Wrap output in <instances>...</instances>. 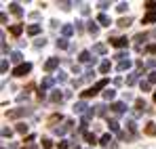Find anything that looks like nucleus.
I'll use <instances>...</instances> for the list:
<instances>
[{
  "label": "nucleus",
  "mask_w": 156,
  "mask_h": 149,
  "mask_svg": "<svg viewBox=\"0 0 156 149\" xmlns=\"http://www.w3.org/2000/svg\"><path fill=\"white\" fill-rule=\"evenodd\" d=\"M97 21H99V23H104V25H110V19H108V15H99V17H97Z\"/></svg>",
  "instance_id": "nucleus-11"
},
{
  "label": "nucleus",
  "mask_w": 156,
  "mask_h": 149,
  "mask_svg": "<svg viewBox=\"0 0 156 149\" xmlns=\"http://www.w3.org/2000/svg\"><path fill=\"white\" fill-rule=\"evenodd\" d=\"M11 34H13V36H19V34H21V25H19V23L11 25Z\"/></svg>",
  "instance_id": "nucleus-4"
},
{
  "label": "nucleus",
  "mask_w": 156,
  "mask_h": 149,
  "mask_svg": "<svg viewBox=\"0 0 156 149\" xmlns=\"http://www.w3.org/2000/svg\"><path fill=\"white\" fill-rule=\"evenodd\" d=\"M95 50H97V52H104L105 46H104V44H97V46H95Z\"/></svg>",
  "instance_id": "nucleus-26"
},
{
  "label": "nucleus",
  "mask_w": 156,
  "mask_h": 149,
  "mask_svg": "<svg viewBox=\"0 0 156 149\" xmlns=\"http://www.w3.org/2000/svg\"><path fill=\"white\" fill-rule=\"evenodd\" d=\"M74 34V27L72 25H63V36H72Z\"/></svg>",
  "instance_id": "nucleus-8"
},
{
  "label": "nucleus",
  "mask_w": 156,
  "mask_h": 149,
  "mask_svg": "<svg viewBox=\"0 0 156 149\" xmlns=\"http://www.w3.org/2000/svg\"><path fill=\"white\" fill-rule=\"evenodd\" d=\"M84 109H87V105H84V103H78V105H76V111H84Z\"/></svg>",
  "instance_id": "nucleus-22"
},
{
  "label": "nucleus",
  "mask_w": 156,
  "mask_h": 149,
  "mask_svg": "<svg viewBox=\"0 0 156 149\" xmlns=\"http://www.w3.org/2000/svg\"><path fill=\"white\" fill-rule=\"evenodd\" d=\"M135 82H137V74H131L129 80H127V84H135Z\"/></svg>",
  "instance_id": "nucleus-20"
},
{
  "label": "nucleus",
  "mask_w": 156,
  "mask_h": 149,
  "mask_svg": "<svg viewBox=\"0 0 156 149\" xmlns=\"http://www.w3.org/2000/svg\"><path fill=\"white\" fill-rule=\"evenodd\" d=\"M84 139L89 141V145H95V143H97V139H95V134H91V132H87V134H84Z\"/></svg>",
  "instance_id": "nucleus-5"
},
{
  "label": "nucleus",
  "mask_w": 156,
  "mask_h": 149,
  "mask_svg": "<svg viewBox=\"0 0 156 149\" xmlns=\"http://www.w3.org/2000/svg\"><path fill=\"white\" fill-rule=\"evenodd\" d=\"M152 21H156V13H150L144 17V23H152Z\"/></svg>",
  "instance_id": "nucleus-6"
},
{
  "label": "nucleus",
  "mask_w": 156,
  "mask_h": 149,
  "mask_svg": "<svg viewBox=\"0 0 156 149\" xmlns=\"http://www.w3.org/2000/svg\"><path fill=\"white\" fill-rule=\"evenodd\" d=\"M135 105H137V111H141V109H146V103H144L141 99H137V101H135Z\"/></svg>",
  "instance_id": "nucleus-15"
},
{
  "label": "nucleus",
  "mask_w": 156,
  "mask_h": 149,
  "mask_svg": "<svg viewBox=\"0 0 156 149\" xmlns=\"http://www.w3.org/2000/svg\"><path fill=\"white\" fill-rule=\"evenodd\" d=\"M154 101H156V90H154Z\"/></svg>",
  "instance_id": "nucleus-31"
},
{
  "label": "nucleus",
  "mask_w": 156,
  "mask_h": 149,
  "mask_svg": "<svg viewBox=\"0 0 156 149\" xmlns=\"http://www.w3.org/2000/svg\"><path fill=\"white\" fill-rule=\"evenodd\" d=\"M32 72V65L30 63H23V65H19V67H15L13 69V76H26Z\"/></svg>",
  "instance_id": "nucleus-1"
},
{
  "label": "nucleus",
  "mask_w": 156,
  "mask_h": 149,
  "mask_svg": "<svg viewBox=\"0 0 156 149\" xmlns=\"http://www.w3.org/2000/svg\"><path fill=\"white\" fill-rule=\"evenodd\" d=\"M148 6H150V8H156V2H148Z\"/></svg>",
  "instance_id": "nucleus-30"
},
{
  "label": "nucleus",
  "mask_w": 156,
  "mask_h": 149,
  "mask_svg": "<svg viewBox=\"0 0 156 149\" xmlns=\"http://www.w3.org/2000/svg\"><path fill=\"white\" fill-rule=\"evenodd\" d=\"M53 84V78H44L42 80V88H47V86H51Z\"/></svg>",
  "instance_id": "nucleus-16"
},
{
  "label": "nucleus",
  "mask_w": 156,
  "mask_h": 149,
  "mask_svg": "<svg viewBox=\"0 0 156 149\" xmlns=\"http://www.w3.org/2000/svg\"><path fill=\"white\" fill-rule=\"evenodd\" d=\"M57 46H59V49H68V40H66V38H63V40H59V42H57Z\"/></svg>",
  "instance_id": "nucleus-18"
},
{
  "label": "nucleus",
  "mask_w": 156,
  "mask_h": 149,
  "mask_svg": "<svg viewBox=\"0 0 156 149\" xmlns=\"http://www.w3.org/2000/svg\"><path fill=\"white\" fill-rule=\"evenodd\" d=\"M131 63L129 61H122V63H120V65H118V69H127V67H129Z\"/></svg>",
  "instance_id": "nucleus-21"
},
{
  "label": "nucleus",
  "mask_w": 156,
  "mask_h": 149,
  "mask_svg": "<svg viewBox=\"0 0 156 149\" xmlns=\"http://www.w3.org/2000/svg\"><path fill=\"white\" fill-rule=\"evenodd\" d=\"M38 32H40V27H38V25H30V27H27V34H32V36H36Z\"/></svg>",
  "instance_id": "nucleus-7"
},
{
  "label": "nucleus",
  "mask_w": 156,
  "mask_h": 149,
  "mask_svg": "<svg viewBox=\"0 0 156 149\" xmlns=\"http://www.w3.org/2000/svg\"><path fill=\"white\" fill-rule=\"evenodd\" d=\"M150 82H156V72H152V74H150Z\"/></svg>",
  "instance_id": "nucleus-29"
},
{
  "label": "nucleus",
  "mask_w": 156,
  "mask_h": 149,
  "mask_svg": "<svg viewBox=\"0 0 156 149\" xmlns=\"http://www.w3.org/2000/svg\"><path fill=\"white\" fill-rule=\"evenodd\" d=\"M114 95H116L114 90H105V93H104V97H105L108 101H110V99H114Z\"/></svg>",
  "instance_id": "nucleus-17"
},
{
  "label": "nucleus",
  "mask_w": 156,
  "mask_h": 149,
  "mask_svg": "<svg viewBox=\"0 0 156 149\" xmlns=\"http://www.w3.org/2000/svg\"><path fill=\"white\" fill-rule=\"evenodd\" d=\"M110 128H112V130H118V124H116V122L112 120V122H110Z\"/></svg>",
  "instance_id": "nucleus-27"
},
{
  "label": "nucleus",
  "mask_w": 156,
  "mask_h": 149,
  "mask_svg": "<svg viewBox=\"0 0 156 149\" xmlns=\"http://www.w3.org/2000/svg\"><path fill=\"white\" fill-rule=\"evenodd\" d=\"M112 44L120 49V46H127V44H129V40H127V38H114V40H112Z\"/></svg>",
  "instance_id": "nucleus-3"
},
{
  "label": "nucleus",
  "mask_w": 156,
  "mask_h": 149,
  "mask_svg": "<svg viewBox=\"0 0 156 149\" xmlns=\"http://www.w3.org/2000/svg\"><path fill=\"white\" fill-rule=\"evenodd\" d=\"M99 69H101V74H108V72H110V63H108V61H104Z\"/></svg>",
  "instance_id": "nucleus-13"
},
{
  "label": "nucleus",
  "mask_w": 156,
  "mask_h": 149,
  "mask_svg": "<svg viewBox=\"0 0 156 149\" xmlns=\"http://www.w3.org/2000/svg\"><path fill=\"white\" fill-rule=\"evenodd\" d=\"M59 149H68V143H66V141H61V143H59Z\"/></svg>",
  "instance_id": "nucleus-28"
},
{
  "label": "nucleus",
  "mask_w": 156,
  "mask_h": 149,
  "mask_svg": "<svg viewBox=\"0 0 156 149\" xmlns=\"http://www.w3.org/2000/svg\"><path fill=\"white\" fill-rule=\"evenodd\" d=\"M80 61H84V63L91 61V55H89V52H82V55H80Z\"/></svg>",
  "instance_id": "nucleus-19"
},
{
  "label": "nucleus",
  "mask_w": 156,
  "mask_h": 149,
  "mask_svg": "<svg viewBox=\"0 0 156 149\" xmlns=\"http://www.w3.org/2000/svg\"><path fill=\"white\" fill-rule=\"evenodd\" d=\"M42 147H44V149H51V141H49V139H44V141H42Z\"/></svg>",
  "instance_id": "nucleus-23"
},
{
  "label": "nucleus",
  "mask_w": 156,
  "mask_h": 149,
  "mask_svg": "<svg viewBox=\"0 0 156 149\" xmlns=\"http://www.w3.org/2000/svg\"><path fill=\"white\" fill-rule=\"evenodd\" d=\"M110 143H112V137L110 134H104L101 137V145H110Z\"/></svg>",
  "instance_id": "nucleus-12"
},
{
  "label": "nucleus",
  "mask_w": 156,
  "mask_h": 149,
  "mask_svg": "<svg viewBox=\"0 0 156 149\" xmlns=\"http://www.w3.org/2000/svg\"><path fill=\"white\" fill-rule=\"evenodd\" d=\"M114 111L122 113V111H125V103H116V105H114Z\"/></svg>",
  "instance_id": "nucleus-14"
},
{
  "label": "nucleus",
  "mask_w": 156,
  "mask_h": 149,
  "mask_svg": "<svg viewBox=\"0 0 156 149\" xmlns=\"http://www.w3.org/2000/svg\"><path fill=\"white\" fill-rule=\"evenodd\" d=\"M17 130H19V132H26L27 126H26V124H19V126H17Z\"/></svg>",
  "instance_id": "nucleus-25"
},
{
  "label": "nucleus",
  "mask_w": 156,
  "mask_h": 149,
  "mask_svg": "<svg viewBox=\"0 0 156 149\" xmlns=\"http://www.w3.org/2000/svg\"><path fill=\"white\" fill-rule=\"evenodd\" d=\"M11 11H13V15H21V8H19V4H11Z\"/></svg>",
  "instance_id": "nucleus-10"
},
{
  "label": "nucleus",
  "mask_w": 156,
  "mask_h": 149,
  "mask_svg": "<svg viewBox=\"0 0 156 149\" xmlns=\"http://www.w3.org/2000/svg\"><path fill=\"white\" fill-rule=\"evenodd\" d=\"M57 65H59V59H51V61H47L44 69H47V72H53V69H55Z\"/></svg>",
  "instance_id": "nucleus-2"
},
{
  "label": "nucleus",
  "mask_w": 156,
  "mask_h": 149,
  "mask_svg": "<svg viewBox=\"0 0 156 149\" xmlns=\"http://www.w3.org/2000/svg\"><path fill=\"white\" fill-rule=\"evenodd\" d=\"M146 134H156V124H148L146 126Z\"/></svg>",
  "instance_id": "nucleus-9"
},
{
  "label": "nucleus",
  "mask_w": 156,
  "mask_h": 149,
  "mask_svg": "<svg viewBox=\"0 0 156 149\" xmlns=\"http://www.w3.org/2000/svg\"><path fill=\"white\" fill-rule=\"evenodd\" d=\"M11 59H13V61H19V59H21V55H19V52H13V55H11Z\"/></svg>",
  "instance_id": "nucleus-24"
}]
</instances>
